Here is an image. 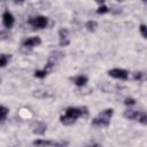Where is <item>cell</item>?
Segmentation results:
<instances>
[{
    "label": "cell",
    "mask_w": 147,
    "mask_h": 147,
    "mask_svg": "<svg viewBox=\"0 0 147 147\" xmlns=\"http://www.w3.org/2000/svg\"><path fill=\"white\" fill-rule=\"evenodd\" d=\"M146 78H147V76H146V74L142 72V71H137V72L133 74V79H134V80L142 82V80H145Z\"/></svg>",
    "instance_id": "13"
},
{
    "label": "cell",
    "mask_w": 147,
    "mask_h": 147,
    "mask_svg": "<svg viewBox=\"0 0 147 147\" xmlns=\"http://www.w3.org/2000/svg\"><path fill=\"white\" fill-rule=\"evenodd\" d=\"M88 109L87 107H69L65 110V114L60 117V122L63 125H71L74 124L78 117L87 116Z\"/></svg>",
    "instance_id": "1"
},
{
    "label": "cell",
    "mask_w": 147,
    "mask_h": 147,
    "mask_svg": "<svg viewBox=\"0 0 147 147\" xmlns=\"http://www.w3.org/2000/svg\"><path fill=\"white\" fill-rule=\"evenodd\" d=\"M28 23H29L30 25H32L33 28L44 29V28L47 26L48 20H47V17H45V16H36V17H31V18L28 21Z\"/></svg>",
    "instance_id": "3"
},
{
    "label": "cell",
    "mask_w": 147,
    "mask_h": 147,
    "mask_svg": "<svg viewBox=\"0 0 147 147\" xmlns=\"http://www.w3.org/2000/svg\"><path fill=\"white\" fill-rule=\"evenodd\" d=\"M69 30L62 28L59 30V44L61 47H65L69 45Z\"/></svg>",
    "instance_id": "6"
},
{
    "label": "cell",
    "mask_w": 147,
    "mask_h": 147,
    "mask_svg": "<svg viewBox=\"0 0 147 147\" xmlns=\"http://www.w3.org/2000/svg\"><path fill=\"white\" fill-rule=\"evenodd\" d=\"M72 80H74V84H75L76 86L82 87V86L86 85V83H87V77H86V76H84V75H79V76L75 77Z\"/></svg>",
    "instance_id": "11"
},
{
    "label": "cell",
    "mask_w": 147,
    "mask_h": 147,
    "mask_svg": "<svg viewBox=\"0 0 147 147\" xmlns=\"http://www.w3.org/2000/svg\"><path fill=\"white\" fill-rule=\"evenodd\" d=\"M0 111H1V122H5L6 118H7V115L9 113V109L7 107H5V106H1V110Z\"/></svg>",
    "instance_id": "18"
},
{
    "label": "cell",
    "mask_w": 147,
    "mask_h": 147,
    "mask_svg": "<svg viewBox=\"0 0 147 147\" xmlns=\"http://www.w3.org/2000/svg\"><path fill=\"white\" fill-rule=\"evenodd\" d=\"M85 28H86V30L87 31H90V32H94L95 30H96V28H98V23L95 22V21H87L86 22V24H85Z\"/></svg>",
    "instance_id": "12"
},
{
    "label": "cell",
    "mask_w": 147,
    "mask_h": 147,
    "mask_svg": "<svg viewBox=\"0 0 147 147\" xmlns=\"http://www.w3.org/2000/svg\"><path fill=\"white\" fill-rule=\"evenodd\" d=\"M124 103H125L126 106H133V105H136V100H134L133 98H126V99L124 100Z\"/></svg>",
    "instance_id": "22"
},
{
    "label": "cell",
    "mask_w": 147,
    "mask_h": 147,
    "mask_svg": "<svg viewBox=\"0 0 147 147\" xmlns=\"http://www.w3.org/2000/svg\"><path fill=\"white\" fill-rule=\"evenodd\" d=\"M86 147H103V146L100 145V144H98V142H94V144H91V145H88Z\"/></svg>",
    "instance_id": "23"
},
{
    "label": "cell",
    "mask_w": 147,
    "mask_h": 147,
    "mask_svg": "<svg viewBox=\"0 0 147 147\" xmlns=\"http://www.w3.org/2000/svg\"><path fill=\"white\" fill-rule=\"evenodd\" d=\"M10 55H7V54H1L0 55V65L2 67V68H5L6 65H7V63H8V61L10 60Z\"/></svg>",
    "instance_id": "14"
},
{
    "label": "cell",
    "mask_w": 147,
    "mask_h": 147,
    "mask_svg": "<svg viewBox=\"0 0 147 147\" xmlns=\"http://www.w3.org/2000/svg\"><path fill=\"white\" fill-rule=\"evenodd\" d=\"M14 22H15V18H14L13 14H11L9 10L6 9V10L3 11V14H2V23H3L5 28H7V29L13 28Z\"/></svg>",
    "instance_id": "7"
},
{
    "label": "cell",
    "mask_w": 147,
    "mask_h": 147,
    "mask_svg": "<svg viewBox=\"0 0 147 147\" xmlns=\"http://www.w3.org/2000/svg\"><path fill=\"white\" fill-rule=\"evenodd\" d=\"M109 11V9H108V7L106 6V5H102V6H100L98 9H96V13L98 14H106V13H108Z\"/></svg>",
    "instance_id": "20"
},
{
    "label": "cell",
    "mask_w": 147,
    "mask_h": 147,
    "mask_svg": "<svg viewBox=\"0 0 147 147\" xmlns=\"http://www.w3.org/2000/svg\"><path fill=\"white\" fill-rule=\"evenodd\" d=\"M47 75H48V71L45 70V69H42V70H36V71H34V77H36V78L42 79V78H45Z\"/></svg>",
    "instance_id": "15"
},
{
    "label": "cell",
    "mask_w": 147,
    "mask_h": 147,
    "mask_svg": "<svg viewBox=\"0 0 147 147\" xmlns=\"http://www.w3.org/2000/svg\"><path fill=\"white\" fill-rule=\"evenodd\" d=\"M108 75L110 77H113V78L122 79V80H125L129 77V72L125 69H121V68H114V69L109 70L108 71Z\"/></svg>",
    "instance_id": "4"
},
{
    "label": "cell",
    "mask_w": 147,
    "mask_h": 147,
    "mask_svg": "<svg viewBox=\"0 0 147 147\" xmlns=\"http://www.w3.org/2000/svg\"><path fill=\"white\" fill-rule=\"evenodd\" d=\"M137 121L144 125H147V114L146 113H140L139 111V115H138V118Z\"/></svg>",
    "instance_id": "16"
},
{
    "label": "cell",
    "mask_w": 147,
    "mask_h": 147,
    "mask_svg": "<svg viewBox=\"0 0 147 147\" xmlns=\"http://www.w3.org/2000/svg\"><path fill=\"white\" fill-rule=\"evenodd\" d=\"M114 114V109L111 108H107L105 110H102L96 117L93 118L92 121V125L93 126H99V127H106L109 125L110 123V118Z\"/></svg>",
    "instance_id": "2"
},
{
    "label": "cell",
    "mask_w": 147,
    "mask_h": 147,
    "mask_svg": "<svg viewBox=\"0 0 147 147\" xmlns=\"http://www.w3.org/2000/svg\"><path fill=\"white\" fill-rule=\"evenodd\" d=\"M68 145H69L68 141H57V142L54 141L53 147H68Z\"/></svg>",
    "instance_id": "21"
},
{
    "label": "cell",
    "mask_w": 147,
    "mask_h": 147,
    "mask_svg": "<svg viewBox=\"0 0 147 147\" xmlns=\"http://www.w3.org/2000/svg\"><path fill=\"white\" fill-rule=\"evenodd\" d=\"M33 95H34L36 98H47V96H51V95H48L47 91H42V90H37V91H34Z\"/></svg>",
    "instance_id": "17"
},
{
    "label": "cell",
    "mask_w": 147,
    "mask_h": 147,
    "mask_svg": "<svg viewBox=\"0 0 147 147\" xmlns=\"http://www.w3.org/2000/svg\"><path fill=\"white\" fill-rule=\"evenodd\" d=\"M46 130H47V125H46L44 122L36 121V122H33V123L31 124V131H32L34 134H37V136H42V134H45Z\"/></svg>",
    "instance_id": "5"
},
{
    "label": "cell",
    "mask_w": 147,
    "mask_h": 147,
    "mask_svg": "<svg viewBox=\"0 0 147 147\" xmlns=\"http://www.w3.org/2000/svg\"><path fill=\"white\" fill-rule=\"evenodd\" d=\"M54 141L52 140H45V139H37L32 142L33 147H53Z\"/></svg>",
    "instance_id": "9"
},
{
    "label": "cell",
    "mask_w": 147,
    "mask_h": 147,
    "mask_svg": "<svg viewBox=\"0 0 147 147\" xmlns=\"http://www.w3.org/2000/svg\"><path fill=\"white\" fill-rule=\"evenodd\" d=\"M139 30H140V33H141V36H142L144 38H146V39H147V25H145V24H141V25L139 26Z\"/></svg>",
    "instance_id": "19"
},
{
    "label": "cell",
    "mask_w": 147,
    "mask_h": 147,
    "mask_svg": "<svg viewBox=\"0 0 147 147\" xmlns=\"http://www.w3.org/2000/svg\"><path fill=\"white\" fill-rule=\"evenodd\" d=\"M41 44V39L39 37H30V38H26L23 40L22 45L26 48H32L34 46H38Z\"/></svg>",
    "instance_id": "8"
},
{
    "label": "cell",
    "mask_w": 147,
    "mask_h": 147,
    "mask_svg": "<svg viewBox=\"0 0 147 147\" xmlns=\"http://www.w3.org/2000/svg\"><path fill=\"white\" fill-rule=\"evenodd\" d=\"M138 115H139V111L137 110H133V109H127L123 113V116L127 119H131V121H137L138 118Z\"/></svg>",
    "instance_id": "10"
}]
</instances>
